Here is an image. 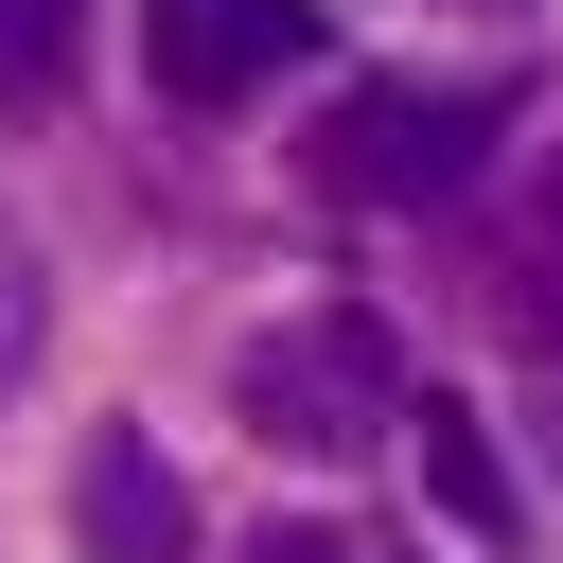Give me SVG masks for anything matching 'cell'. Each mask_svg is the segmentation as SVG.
I'll use <instances>...</instances> for the list:
<instances>
[{"mask_svg":"<svg viewBox=\"0 0 563 563\" xmlns=\"http://www.w3.org/2000/svg\"><path fill=\"white\" fill-rule=\"evenodd\" d=\"M510 123H528L510 70H352V88L317 106L299 176H317L334 211H440V194H475V158H493Z\"/></svg>","mask_w":563,"mask_h":563,"instance_id":"cell-1","label":"cell"},{"mask_svg":"<svg viewBox=\"0 0 563 563\" xmlns=\"http://www.w3.org/2000/svg\"><path fill=\"white\" fill-rule=\"evenodd\" d=\"M405 334L369 317V299H299L282 334H246L229 352V405H246V440L264 457H369L387 422H405Z\"/></svg>","mask_w":563,"mask_h":563,"instance_id":"cell-2","label":"cell"},{"mask_svg":"<svg viewBox=\"0 0 563 563\" xmlns=\"http://www.w3.org/2000/svg\"><path fill=\"white\" fill-rule=\"evenodd\" d=\"M317 53H334V0H141V88L194 106V123L264 106V88L317 70Z\"/></svg>","mask_w":563,"mask_h":563,"instance_id":"cell-3","label":"cell"},{"mask_svg":"<svg viewBox=\"0 0 563 563\" xmlns=\"http://www.w3.org/2000/svg\"><path fill=\"white\" fill-rule=\"evenodd\" d=\"M405 493L440 510V545L457 563H528V493H510V457H493V422L457 405V387H405Z\"/></svg>","mask_w":563,"mask_h":563,"instance_id":"cell-4","label":"cell"},{"mask_svg":"<svg viewBox=\"0 0 563 563\" xmlns=\"http://www.w3.org/2000/svg\"><path fill=\"white\" fill-rule=\"evenodd\" d=\"M194 475L141 440V422H88L70 440V563H194Z\"/></svg>","mask_w":563,"mask_h":563,"instance_id":"cell-5","label":"cell"},{"mask_svg":"<svg viewBox=\"0 0 563 563\" xmlns=\"http://www.w3.org/2000/svg\"><path fill=\"white\" fill-rule=\"evenodd\" d=\"M70 88V0H0V106H53Z\"/></svg>","mask_w":563,"mask_h":563,"instance_id":"cell-6","label":"cell"},{"mask_svg":"<svg viewBox=\"0 0 563 563\" xmlns=\"http://www.w3.org/2000/svg\"><path fill=\"white\" fill-rule=\"evenodd\" d=\"M35 334H53V282H35V246H18V229H0V387H18V369H35Z\"/></svg>","mask_w":563,"mask_h":563,"instance_id":"cell-7","label":"cell"},{"mask_svg":"<svg viewBox=\"0 0 563 563\" xmlns=\"http://www.w3.org/2000/svg\"><path fill=\"white\" fill-rule=\"evenodd\" d=\"M510 405H528V457L563 475V317H528V387H510Z\"/></svg>","mask_w":563,"mask_h":563,"instance_id":"cell-8","label":"cell"},{"mask_svg":"<svg viewBox=\"0 0 563 563\" xmlns=\"http://www.w3.org/2000/svg\"><path fill=\"white\" fill-rule=\"evenodd\" d=\"M229 563H369V545H352V528H282V510H264V528H246Z\"/></svg>","mask_w":563,"mask_h":563,"instance_id":"cell-9","label":"cell"},{"mask_svg":"<svg viewBox=\"0 0 563 563\" xmlns=\"http://www.w3.org/2000/svg\"><path fill=\"white\" fill-rule=\"evenodd\" d=\"M545 246H563V141H545Z\"/></svg>","mask_w":563,"mask_h":563,"instance_id":"cell-10","label":"cell"},{"mask_svg":"<svg viewBox=\"0 0 563 563\" xmlns=\"http://www.w3.org/2000/svg\"><path fill=\"white\" fill-rule=\"evenodd\" d=\"M457 18H528V0H457Z\"/></svg>","mask_w":563,"mask_h":563,"instance_id":"cell-11","label":"cell"}]
</instances>
